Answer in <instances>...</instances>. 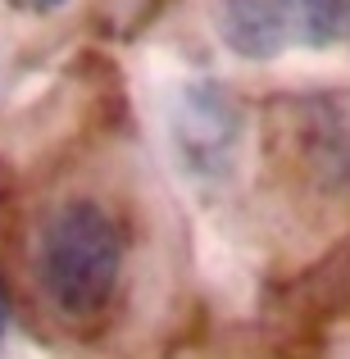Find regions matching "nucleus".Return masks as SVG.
Instances as JSON below:
<instances>
[{
  "label": "nucleus",
  "mask_w": 350,
  "mask_h": 359,
  "mask_svg": "<svg viewBox=\"0 0 350 359\" xmlns=\"http://www.w3.org/2000/svg\"><path fill=\"white\" fill-rule=\"evenodd\" d=\"M123 237L96 201H69L51 214L36 245V273L51 305L69 318H91L119 287Z\"/></svg>",
  "instance_id": "obj_1"
},
{
  "label": "nucleus",
  "mask_w": 350,
  "mask_h": 359,
  "mask_svg": "<svg viewBox=\"0 0 350 359\" xmlns=\"http://www.w3.org/2000/svg\"><path fill=\"white\" fill-rule=\"evenodd\" d=\"M168 150L187 182L228 187L241 168L245 150V114L241 100L214 78H191L168 100Z\"/></svg>",
  "instance_id": "obj_2"
},
{
  "label": "nucleus",
  "mask_w": 350,
  "mask_h": 359,
  "mask_svg": "<svg viewBox=\"0 0 350 359\" xmlns=\"http://www.w3.org/2000/svg\"><path fill=\"white\" fill-rule=\"evenodd\" d=\"M214 32L223 50L236 60H278L291 46V14L287 0H219L214 5Z\"/></svg>",
  "instance_id": "obj_3"
},
{
  "label": "nucleus",
  "mask_w": 350,
  "mask_h": 359,
  "mask_svg": "<svg viewBox=\"0 0 350 359\" xmlns=\"http://www.w3.org/2000/svg\"><path fill=\"white\" fill-rule=\"evenodd\" d=\"M291 46L300 50H342L350 46V0H287Z\"/></svg>",
  "instance_id": "obj_4"
},
{
  "label": "nucleus",
  "mask_w": 350,
  "mask_h": 359,
  "mask_svg": "<svg viewBox=\"0 0 350 359\" xmlns=\"http://www.w3.org/2000/svg\"><path fill=\"white\" fill-rule=\"evenodd\" d=\"M5 323H9V296H5V282H0V337H5Z\"/></svg>",
  "instance_id": "obj_5"
},
{
  "label": "nucleus",
  "mask_w": 350,
  "mask_h": 359,
  "mask_svg": "<svg viewBox=\"0 0 350 359\" xmlns=\"http://www.w3.org/2000/svg\"><path fill=\"white\" fill-rule=\"evenodd\" d=\"M32 5H46V9H51V5H64V0H32Z\"/></svg>",
  "instance_id": "obj_6"
}]
</instances>
